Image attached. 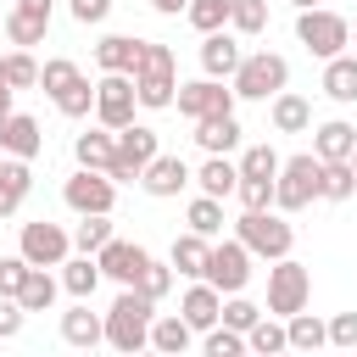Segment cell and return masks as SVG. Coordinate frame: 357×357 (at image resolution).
<instances>
[{
	"label": "cell",
	"mask_w": 357,
	"mask_h": 357,
	"mask_svg": "<svg viewBox=\"0 0 357 357\" xmlns=\"http://www.w3.org/2000/svg\"><path fill=\"white\" fill-rule=\"evenodd\" d=\"M28 190H33V167H28L22 156H6V162H0V218H11V212L28 201Z\"/></svg>",
	"instance_id": "cell-30"
},
{
	"label": "cell",
	"mask_w": 357,
	"mask_h": 357,
	"mask_svg": "<svg viewBox=\"0 0 357 357\" xmlns=\"http://www.w3.org/2000/svg\"><path fill=\"white\" fill-rule=\"evenodd\" d=\"M95 262H100V273L106 279H117V284H139V273H145V262H151V251L139 245V240H106L100 251H95Z\"/></svg>",
	"instance_id": "cell-16"
},
{
	"label": "cell",
	"mask_w": 357,
	"mask_h": 357,
	"mask_svg": "<svg viewBox=\"0 0 357 357\" xmlns=\"http://www.w3.org/2000/svg\"><path fill=\"white\" fill-rule=\"evenodd\" d=\"M324 95L340 106H357V50H340L324 61Z\"/></svg>",
	"instance_id": "cell-27"
},
{
	"label": "cell",
	"mask_w": 357,
	"mask_h": 357,
	"mask_svg": "<svg viewBox=\"0 0 357 357\" xmlns=\"http://www.w3.org/2000/svg\"><path fill=\"white\" fill-rule=\"evenodd\" d=\"M17 251H22L33 268H61V262L73 257V234H67L61 223H45V218H33V223H22V240H17Z\"/></svg>",
	"instance_id": "cell-12"
},
{
	"label": "cell",
	"mask_w": 357,
	"mask_h": 357,
	"mask_svg": "<svg viewBox=\"0 0 357 357\" xmlns=\"http://www.w3.org/2000/svg\"><path fill=\"white\" fill-rule=\"evenodd\" d=\"M178 312L190 318V329H195V335H206V329L223 318V290H218L212 279H190V290H184Z\"/></svg>",
	"instance_id": "cell-19"
},
{
	"label": "cell",
	"mask_w": 357,
	"mask_h": 357,
	"mask_svg": "<svg viewBox=\"0 0 357 357\" xmlns=\"http://www.w3.org/2000/svg\"><path fill=\"white\" fill-rule=\"evenodd\" d=\"M290 6H296V11H312V6H324V0H290Z\"/></svg>",
	"instance_id": "cell-53"
},
{
	"label": "cell",
	"mask_w": 357,
	"mask_h": 357,
	"mask_svg": "<svg viewBox=\"0 0 357 357\" xmlns=\"http://www.w3.org/2000/svg\"><path fill=\"white\" fill-rule=\"evenodd\" d=\"M257 318H262V307H257V301H245L240 290H234V296L223 301V324H229V329H240V335H245V329H251Z\"/></svg>",
	"instance_id": "cell-45"
},
{
	"label": "cell",
	"mask_w": 357,
	"mask_h": 357,
	"mask_svg": "<svg viewBox=\"0 0 357 357\" xmlns=\"http://www.w3.org/2000/svg\"><path fill=\"white\" fill-rule=\"evenodd\" d=\"M22 324H28V307H22L17 296H0V340H17Z\"/></svg>",
	"instance_id": "cell-48"
},
{
	"label": "cell",
	"mask_w": 357,
	"mask_h": 357,
	"mask_svg": "<svg viewBox=\"0 0 357 357\" xmlns=\"http://www.w3.org/2000/svg\"><path fill=\"white\" fill-rule=\"evenodd\" d=\"M0 73H6V84H11V89H39V61H33L28 50H11Z\"/></svg>",
	"instance_id": "cell-43"
},
{
	"label": "cell",
	"mask_w": 357,
	"mask_h": 357,
	"mask_svg": "<svg viewBox=\"0 0 357 357\" xmlns=\"http://www.w3.org/2000/svg\"><path fill=\"white\" fill-rule=\"evenodd\" d=\"M67 11H73V22H106L112 17V0H67Z\"/></svg>",
	"instance_id": "cell-50"
},
{
	"label": "cell",
	"mask_w": 357,
	"mask_h": 357,
	"mask_svg": "<svg viewBox=\"0 0 357 357\" xmlns=\"http://www.w3.org/2000/svg\"><path fill=\"white\" fill-rule=\"evenodd\" d=\"M229 28H234L240 39H257V33L268 28V0H234V17H229Z\"/></svg>",
	"instance_id": "cell-41"
},
{
	"label": "cell",
	"mask_w": 357,
	"mask_h": 357,
	"mask_svg": "<svg viewBox=\"0 0 357 357\" xmlns=\"http://www.w3.org/2000/svg\"><path fill=\"white\" fill-rule=\"evenodd\" d=\"M206 279L223 290V296H234V290H245L251 284V251H245V240L234 234V240H212V257H206Z\"/></svg>",
	"instance_id": "cell-13"
},
{
	"label": "cell",
	"mask_w": 357,
	"mask_h": 357,
	"mask_svg": "<svg viewBox=\"0 0 357 357\" xmlns=\"http://www.w3.org/2000/svg\"><path fill=\"white\" fill-rule=\"evenodd\" d=\"M151 11H162V17H178V11H190V0H151Z\"/></svg>",
	"instance_id": "cell-51"
},
{
	"label": "cell",
	"mask_w": 357,
	"mask_h": 357,
	"mask_svg": "<svg viewBox=\"0 0 357 357\" xmlns=\"http://www.w3.org/2000/svg\"><path fill=\"white\" fill-rule=\"evenodd\" d=\"M11 95H17V89H11L6 78H0V117H11Z\"/></svg>",
	"instance_id": "cell-52"
},
{
	"label": "cell",
	"mask_w": 357,
	"mask_h": 357,
	"mask_svg": "<svg viewBox=\"0 0 357 357\" xmlns=\"http://www.w3.org/2000/svg\"><path fill=\"white\" fill-rule=\"evenodd\" d=\"M284 329H290V351H318V346H329V324H324V318H312L307 307H301V312H290V318H284Z\"/></svg>",
	"instance_id": "cell-35"
},
{
	"label": "cell",
	"mask_w": 357,
	"mask_h": 357,
	"mask_svg": "<svg viewBox=\"0 0 357 357\" xmlns=\"http://www.w3.org/2000/svg\"><path fill=\"white\" fill-rule=\"evenodd\" d=\"M139 184H145V195H156V201H173L184 184H195V173H190V162H184V156H167V151H156V156L145 162Z\"/></svg>",
	"instance_id": "cell-17"
},
{
	"label": "cell",
	"mask_w": 357,
	"mask_h": 357,
	"mask_svg": "<svg viewBox=\"0 0 357 357\" xmlns=\"http://www.w3.org/2000/svg\"><path fill=\"white\" fill-rule=\"evenodd\" d=\"M190 346H195L190 318H184V312H156V324H151V351H162V357H184Z\"/></svg>",
	"instance_id": "cell-24"
},
{
	"label": "cell",
	"mask_w": 357,
	"mask_h": 357,
	"mask_svg": "<svg viewBox=\"0 0 357 357\" xmlns=\"http://www.w3.org/2000/svg\"><path fill=\"white\" fill-rule=\"evenodd\" d=\"M151 324H156V301L139 284H123L117 301H112V312H106V346L123 351V357H134V351L151 346Z\"/></svg>",
	"instance_id": "cell-1"
},
{
	"label": "cell",
	"mask_w": 357,
	"mask_h": 357,
	"mask_svg": "<svg viewBox=\"0 0 357 357\" xmlns=\"http://www.w3.org/2000/svg\"><path fill=\"white\" fill-rule=\"evenodd\" d=\"M245 351H262V357H273V351H290V329H284V318L262 312V318L245 329Z\"/></svg>",
	"instance_id": "cell-34"
},
{
	"label": "cell",
	"mask_w": 357,
	"mask_h": 357,
	"mask_svg": "<svg viewBox=\"0 0 357 357\" xmlns=\"http://www.w3.org/2000/svg\"><path fill=\"white\" fill-rule=\"evenodd\" d=\"M234 234H240V240H245V251H251V257H262V262H279V257H290V245H296V229L284 223V212H279V206L240 212Z\"/></svg>",
	"instance_id": "cell-7"
},
{
	"label": "cell",
	"mask_w": 357,
	"mask_h": 357,
	"mask_svg": "<svg viewBox=\"0 0 357 357\" xmlns=\"http://www.w3.org/2000/svg\"><path fill=\"white\" fill-rule=\"evenodd\" d=\"M312 301V273L296 262V257H279L273 268H268V312L273 318H290V312H301Z\"/></svg>",
	"instance_id": "cell-8"
},
{
	"label": "cell",
	"mask_w": 357,
	"mask_h": 357,
	"mask_svg": "<svg viewBox=\"0 0 357 357\" xmlns=\"http://www.w3.org/2000/svg\"><path fill=\"white\" fill-rule=\"evenodd\" d=\"M324 201H351L357 195V167L351 162H324Z\"/></svg>",
	"instance_id": "cell-39"
},
{
	"label": "cell",
	"mask_w": 357,
	"mask_h": 357,
	"mask_svg": "<svg viewBox=\"0 0 357 357\" xmlns=\"http://www.w3.org/2000/svg\"><path fill=\"white\" fill-rule=\"evenodd\" d=\"M184 223H190L195 234L218 240V234H223V201H218V195H195V201L184 206Z\"/></svg>",
	"instance_id": "cell-36"
},
{
	"label": "cell",
	"mask_w": 357,
	"mask_h": 357,
	"mask_svg": "<svg viewBox=\"0 0 357 357\" xmlns=\"http://www.w3.org/2000/svg\"><path fill=\"white\" fill-rule=\"evenodd\" d=\"M351 45H357V17H351Z\"/></svg>",
	"instance_id": "cell-54"
},
{
	"label": "cell",
	"mask_w": 357,
	"mask_h": 357,
	"mask_svg": "<svg viewBox=\"0 0 357 357\" xmlns=\"http://www.w3.org/2000/svg\"><path fill=\"white\" fill-rule=\"evenodd\" d=\"M206 257H212V240L206 234H195V229H184L178 240H173V268H178V279H206Z\"/></svg>",
	"instance_id": "cell-29"
},
{
	"label": "cell",
	"mask_w": 357,
	"mask_h": 357,
	"mask_svg": "<svg viewBox=\"0 0 357 357\" xmlns=\"http://www.w3.org/2000/svg\"><path fill=\"white\" fill-rule=\"evenodd\" d=\"M95 67L100 73H134L139 67V39L134 33H106L95 45Z\"/></svg>",
	"instance_id": "cell-31"
},
{
	"label": "cell",
	"mask_w": 357,
	"mask_h": 357,
	"mask_svg": "<svg viewBox=\"0 0 357 357\" xmlns=\"http://www.w3.org/2000/svg\"><path fill=\"white\" fill-rule=\"evenodd\" d=\"M50 11H56V0H11V11H6V39H11L17 50L39 45V39L50 33Z\"/></svg>",
	"instance_id": "cell-15"
},
{
	"label": "cell",
	"mask_w": 357,
	"mask_h": 357,
	"mask_svg": "<svg viewBox=\"0 0 357 357\" xmlns=\"http://www.w3.org/2000/svg\"><path fill=\"white\" fill-rule=\"evenodd\" d=\"M0 67H6V56H0ZM0 78H6V73H0Z\"/></svg>",
	"instance_id": "cell-55"
},
{
	"label": "cell",
	"mask_w": 357,
	"mask_h": 357,
	"mask_svg": "<svg viewBox=\"0 0 357 357\" xmlns=\"http://www.w3.org/2000/svg\"><path fill=\"white\" fill-rule=\"evenodd\" d=\"M39 89L56 100V112L61 117H89L95 112V84L78 73V61H67V56H50L45 67H39Z\"/></svg>",
	"instance_id": "cell-3"
},
{
	"label": "cell",
	"mask_w": 357,
	"mask_h": 357,
	"mask_svg": "<svg viewBox=\"0 0 357 357\" xmlns=\"http://www.w3.org/2000/svg\"><path fill=\"white\" fill-rule=\"evenodd\" d=\"M156 151H162V139H156L151 123H128V128H117V162H112V178H139L145 162H151Z\"/></svg>",
	"instance_id": "cell-14"
},
{
	"label": "cell",
	"mask_w": 357,
	"mask_h": 357,
	"mask_svg": "<svg viewBox=\"0 0 357 357\" xmlns=\"http://www.w3.org/2000/svg\"><path fill=\"white\" fill-rule=\"evenodd\" d=\"M329 346H346V351L357 346V312H335L329 318Z\"/></svg>",
	"instance_id": "cell-49"
},
{
	"label": "cell",
	"mask_w": 357,
	"mask_h": 357,
	"mask_svg": "<svg viewBox=\"0 0 357 357\" xmlns=\"http://www.w3.org/2000/svg\"><path fill=\"white\" fill-rule=\"evenodd\" d=\"M0 151H6V156H22V162H33V156L45 151V134H39V123H33L28 112H11V117H0Z\"/></svg>",
	"instance_id": "cell-21"
},
{
	"label": "cell",
	"mask_w": 357,
	"mask_h": 357,
	"mask_svg": "<svg viewBox=\"0 0 357 357\" xmlns=\"http://www.w3.org/2000/svg\"><path fill=\"white\" fill-rule=\"evenodd\" d=\"M61 201L84 218V212H112L117 206V178L100 173V167H78L67 184H61Z\"/></svg>",
	"instance_id": "cell-11"
},
{
	"label": "cell",
	"mask_w": 357,
	"mask_h": 357,
	"mask_svg": "<svg viewBox=\"0 0 357 357\" xmlns=\"http://www.w3.org/2000/svg\"><path fill=\"white\" fill-rule=\"evenodd\" d=\"M56 296H61V279H56L50 268H28V279H22V290H17V301H22L28 312H50V307H56Z\"/></svg>",
	"instance_id": "cell-33"
},
{
	"label": "cell",
	"mask_w": 357,
	"mask_h": 357,
	"mask_svg": "<svg viewBox=\"0 0 357 357\" xmlns=\"http://www.w3.org/2000/svg\"><path fill=\"white\" fill-rule=\"evenodd\" d=\"M201 351H206V357H240V351H245V335H240V329H229V324L218 318V324L201 335Z\"/></svg>",
	"instance_id": "cell-40"
},
{
	"label": "cell",
	"mask_w": 357,
	"mask_h": 357,
	"mask_svg": "<svg viewBox=\"0 0 357 357\" xmlns=\"http://www.w3.org/2000/svg\"><path fill=\"white\" fill-rule=\"evenodd\" d=\"M190 28L195 33H218V28H229V17H234V0H190Z\"/></svg>",
	"instance_id": "cell-38"
},
{
	"label": "cell",
	"mask_w": 357,
	"mask_h": 357,
	"mask_svg": "<svg viewBox=\"0 0 357 357\" xmlns=\"http://www.w3.org/2000/svg\"><path fill=\"white\" fill-rule=\"evenodd\" d=\"M268 123H273V134H307V128H312V106H307V95L279 89L273 106H268Z\"/></svg>",
	"instance_id": "cell-25"
},
{
	"label": "cell",
	"mask_w": 357,
	"mask_h": 357,
	"mask_svg": "<svg viewBox=\"0 0 357 357\" xmlns=\"http://www.w3.org/2000/svg\"><path fill=\"white\" fill-rule=\"evenodd\" d=\"M240 206L245 212H262V206H273V178H240Z\"/></svg>",
	"instance_id": "cell-46"
},
{
	"label": "cell",
	"mask_w": 357,
	"mask_h": 357,
	"mask_svg": "<svg viewBox=\"0 0 357 357\" xmlns=\"http://www.w3.org/2000/svg\"><path fill=\"white\" fill-rule=\"evenodd\" d=\"M279 151L273 145H251L245 156H240V178H279Z\"/></svg>",
	"instance_id": "cell-42"
},
{
	"label": "cell",
	"mask_w": 357,
	"mask_h": 357,
	"mask_svg": "<svg viewBox=\"0 0 357 357\" xmlns=\"http://www.w3.org/2000/svg\"><path fill=\"white\" fill-rule=\"evenodd\" d=\"M28 268H33V262H28L22 251H17V257H0V296H17L22 279H28Z\"/></svg>",
	"instance_id": "cell-47"
},
{
	"label": "cell",
	"mask_w": 357,
	"mask_h": 357,
	"mask_svg": "<svg viewBox=\"0 0 357 357\" xmlns=\"http://www.w3.org/2000/svg\"><path fill=\"white\" fill-rule=\"evenodd\" d=\"M195 145H201L206 156H229V151L240 145V117H234V112L201 117V123H195Z\"/></svg>",
	"instance_id": "cell-26"
},
{
	"label": "cell",
	"mask_w": 357,
	"mask_h": 357,
	"mask_svg": "<svg viewBox=\"0 0 357 357\" xmlns=\"http://www.w3.org/2000/svg\"><path fill=\"white\" fill-rule=\"evenodd\" d=\"M318 190H324V162H318V151H301V156H284V162H279V178H273V206H279V212H301V206L324 201Z\"/></svg>",
	"instance_id": "cell-4"
},
{
	"label": "cell",
	"mask_w": 357,
	"mask_h": 357,
	"mask_svg": "<svg viewBox=\"0 0 357 357\" xmlns=\"http://www.w3.org/2000/svg\"><path fill=\"white\" fill-rule=\"evenodd\" d=\"M106 240H112V212H84V218L73 223V245H78V251L95 257Z\"/></svg>",
	"instance_id": "cell-37"
},
{
	"label": "cell",
	"mask_w": 357,
	"mask_h": 357,
	"mask_svg": "<svg viewBox=\"0 0 357 357\" xmlns=\"http://www.w3.org/2000/svg\"><path fill=\"white\" fill-rule=\"evenodd\" d=\"M296 45H307V56H318V61L340 56V50H351V17L329 11V6L296 11Z\"/></svg>",
	"instance_id": "cell-5"
},
{
	"label": "cell",
	"mask_w": 357,
	"mask_h": 357,
	"mask_svg": "<svg viewBox=\"0 0 357 357\" xmlns=\"http://www.w3.org/2000/svg\"><path fill=\"white\" fill-rule=\"evenodd\" d=\"M100 279H106V273H100V262H95L89 251H78V257H67V262H61V290H67L73 301H89Z\"/></svg>",
	"instance_id": "cell-32"
},
{
	"label": "cell",
	"mask_w": 357,
	"mask_h": 357,
	"mask_svg": "<svg viewBox=\"0 0 357 357\" xmlns=\"http://www.w3.org/2000/svg\"><path fill=\"white\" fill-rule=\"evenodd\" d=\"M173 273H178L173 262H156V257H151V262H145V273H139V290H145L151 301H162V296L173 290Z\"/></svg>",
	"instance_id": "cell-44"
},
{
	"label": "cell",
	"mask_w": 357,
	"mask_h": 357,
	"mask_svg": "<svg viewBox=\"0 0 357 357\" xmlns=\"http://www.w3.org/2000/svg\"><path fill=\"white\" fill-rule=\"evenodd\" d=\"M234 84L229 78H195V84H178V95H173V106L190 117V123H201V117H218V112H234Z\"/></svg>",
	"instance_id": "cell-10"
},
{
	"label": "cell",
	"mask_w": 357,
	"mask_h": 357,
	"mask_svg": "<svg viewBox=\"0 0 357 357\" xmlns=\"http://www.w3.org/2000/svg\"><path fill=\"white\" fill-rule=\"evenodd\" d=\"M61 340L78 346V351H95V346L106 340V312H89V301L67 307V312H61Z\"/></svg>",
	"instance_id": "cell-20"
},
{
	"label": "cell",
	"mask_w": 357,
	"mask_h": 357,
	"mask_svg": "<svg viewBox=\"0 0 357 357\" xmlns=\"http://www.w3.org/2000/svg\"><path fill=\"white\" fill-rule=\"evenodd\" d=\"M134 89H139V106H145V112H167V106H173V95H178V61H173V50H167V45L139 39Z\"/></svg>",
	"instance_id": "cell-2"
},
{
	"label": "cell",
	"mask_w": 357,
	"mask_h": 357,
	"mask_svg": "<svg viewBox=\"0 0 357 357\" xmlns=\"http://www.w3.org/2000/svg\"><path fill=\"white\" fill-rule=\"evenodd\" d=\"M240 61H245L240 33H229V28L201 33V73H206V78H234V67H240Z\"/></svg>",
	"instance_id": "cell-18"
},
{
	"label": "cell",
	"mask_w": 357,
	"mask_h": 357,
	"mask_svg": "<svg viewBox=\"0 0 357 357\" xmlns=\"http://www.w3.org/2000/svg\"><path fill=\"white\" fill-rule=\"evenodd\" d=\"M351 167H357V151H351Z\"/></svg>",
	"instance_id": "cell-56"
},
{
	"label": "cell",
	"mask_w": 357,
	"mask_h": 357,
	"mask_svg": "<svg viewBox=\"0 0 357 357\" xmlns=\"http://www.w3.org/2000/svg\"><path fill=\"white\" fill-rule=\"evenodd\" d=\"M312 151H318V162H351V151H357V128H351L346 117H329V123L312 128Z\"/></svg>",
	"instance_id": "cell-22"
},
{
	"label": "cell",
	"mask_w": 357,
	"mask_h": 357,
	"mask_svg": "<svg viewBox=\"0 0 357 357\" xmlns=\"http://www.w3.org/2000/svg\"><path fill=\"white\" fill-rule=\"evenodd\" d=\"M229 84L240 100H273L279 89H290V61L279 50H245V61L234 67Z\"/></svg>",
	"instance_id": "cell-6"
},
{
	"label": "cell",
	"mask_w": 357,
	"mask_h": 357,
	"mask_svg": "<svg viewBox=\"0 0 357 357\" xmlns=\"http://www.w3.org/2000/svg\"><path fill=\"white\" fill-rule=\"evenodd\" d=\"M0 162H6V151H0Z\"/></svg>",
	"instance_id": "cell-57"
},
{
	"label": "cell",
	"mask_w": 357,
	"mask_h": 357,
	"mask_svg": "<svg viewBox=\"0 0 357 357\" xmlns=\"http://www.w3.org/2000/svg\"><path fill=\"white\" fill-rule=\"evenodd\" d=\"M134 106H139L134 73H100V78H95V123L128 128V123H134Z\"/></svg>",
	"instance_id": "cell-9"
},
{
	"label": "cell",
	"mask_w": 357,
	"mask_h": 357,
	"mask_svg": "<svg viewBox=\"0 0 357 357\" xmlns=\"http://www.w3.org/2000/svg\"><path fill=\"white\" fill-rule=\"evenodd\" d=\"M73 156H78V167H100V173H112V162H117V128H84L78 139H73Z\"/></svg>",
	"instance_id": "cell-23"
},
{
	"label": "cell",
	"mask_w": 357,
	"mask_h": 357,
	"mask_svg": "<svg viewBox=\"0 0 357 357\" xmlns=\"http://www.w3.org/2000/svg\"><path fill=\"white\" fill-rule=\"evenodd\" d=\"M195 190H201V195L229 201V195L240 190V162H229V156H206V162L195 167Z\"/></svg>",
	"instance_id": "cell-28"
}]
</instances>
